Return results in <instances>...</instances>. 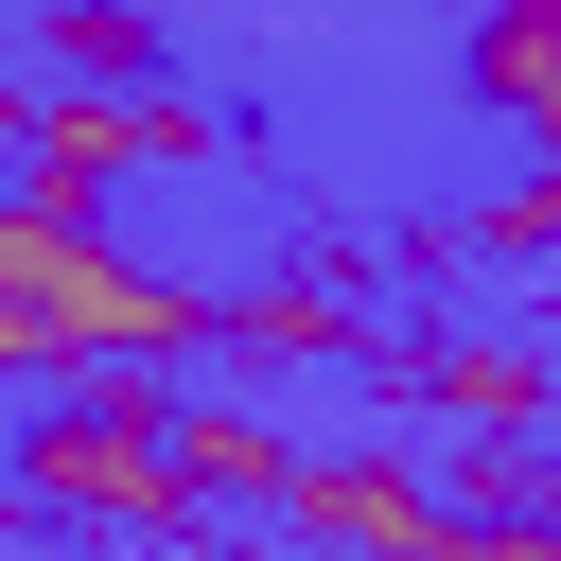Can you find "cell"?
Here are the masks:
<instances>
[{
    "instance_id": "cell-1",
    "label": "cell",
    "mask_w": 561,
    "mask_h": 561,
    "mask_svg": "<svg viewBox=\"0 0 561 561\" xmlns=\"http://www.w3.org/2000/svg\"><path fill=\"white\" fill-rule=\"evenodd\" d=\"M0 333H18L35 368H123V351H193L210 298L158 280V263H123V245H105L88 210H53V193H0Z\"/></svg>"
},
{
    "instance_id": "cell-3",
    "label": "cell",
    "mask_w": 561,
    "mask_h": 561,
    "mask_svg": "<svg viewBox=\"0 0 561 561\" xmlns=\"http://www.w3.org/2000/svg\"><path fill=\"white\" fill-rule=\"evenodd\" d=\"M35 491H88V508H175V473H158V403H88V421H53V438H35Z\"/></svg>"
},
{
    "instance_id": "cell-2",
    "label": "cell",
    "mask_w": 561,
    "mask_h": 561,
    "mask_svg": "<svg viewBox=\"0 0 561 561\" xmlns=\"http://www.w3.org/2000/svg\"><path fill=\"white\" fill-rule=\"evenodd\" d=\"M280 508H298L316 543H386V561H438V543H456V508H438L421 473H368V456H351V473H316V456H298V473H280Z\"/></svg>"
},
{
    "instance_id": "cell-4",
    "label": "cell",
    "mask_w": 561,
    "mask_h": 561,
    "mask_svg": "<svg viewBox=\"0 0 561 561\" xmlns=\"http://www.w3.org/2000/svg\"><path fill=\"white\" fill-rule=\"evenodd\" d=\"M473 70H491V105H508V123H543V105H561V0L491 18V53H473Z\"/></svg>"
},
{
    "instance_id": "cell-5",
    "label": "cell",
    "mask_w": 561,
    "mask_h": 561,
    "mask_svg": "<svg viewBox=\"0 0 561 561\" xmlns=\"http://www.w3.org/2000/svg\"><path fill=\"white\" fill-rule=\"evenodd\" d=\"M438 561H561V543H543V526H456Z\"/></svg>"
}]
</instances>
